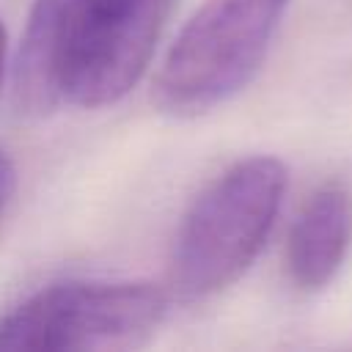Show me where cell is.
<instances>
[{"instance_id": "6da1fadb", "label": "cell", "mask_w": 352, "mask_h": 352, "mask_svg": "<svg viewBox=\"0 0 352 352\" xmlns=\"http://www.w3.org/2000/svg\"><path fill=\"white\" fill-rule=\"evenodd\" d=\"M173 0H33L16 55L30 113L96 110L143 77Z\"/></svg>"}, {"instance_id": "7a4b0ae2", "label": "cell", "mask_w": 352, "mask_h": 352, "mask_svg": "<svg viewBox=\"0 0 352 352\" xmlns=\"http://www.w3.org/2000/svg\"><path fill=\"white\" fill-rule=\"evenodd\" d=\"M286 192L275 157H248L223 170L187 209L170 258L173 286L195 300L239 280L258 258Z\"/></svg>"}, {"instance_id": "3957f363", "label": "cell", "mask_w": 352, "mask_h": 352, "mask_svg": "<svg viewBox=\"0 0 352 352\" xmlns=\"http://www.w3.org/2000/svg\"><path fill=\"white\" fill-rule=\"evenodd\" d=\"M165 311V292L146 280L52 283L0 316V349H138L154 338Z\"/></svg>"}, {"instance_id": "277c9868", "label": "cell", "mask_w": 352, "mask_h": 352, "mask_svg": "<svg viewBox=\"0 0 352 352\" xmlns=\"http://www.w3.org/2000/svg\"><path fill=\"white\" fill-rule=\"evenodd\" d=\"M289 0H204L157 74L162 113L198 116L236 96L261 69Z\"/></svg>"}, {"instance_id": "5b68a950", "label": "cell", "mask_w": 352, "mask_h": 352, "mask_svg": "<svg viewBox=\"0 0 352 352\" xmlns=\"http://www.w3.org/2000/svg\"><path fill=\"white\" fill-rule=\"evenodd\" d=\"M352 248V192L341 182H327L297 212L286 239V270L297 289H324L346 261Z\"/></svg>"}, {"instance_id": "8992f818", "label": "cell", "mask_w": 352, "mask_h": 352, "mask_svg": "<svg viewBox=\"0 0 352 352\" xmlns=\"http://www.w3.org/2000/svg\"><path fill=\"white\" fill-rule=\"evenodd\" d=\"M14 187H16V170H14V162L0 151V217L14 195Z\"/></svg>"}, {"instance_id": "52a82bcc", "label": "cell", "mask_w": 352, "mask_h": 352, "mask_svg": "<svg viewBox=\"0 0 352 352\" xmlns=\"http://www.w3.org/2000/svg\"><path fill=\"white\" fill-rule=\"evenodd\" d=\"M3 60H6V28L0 22V74H3Z\"/></svg>"}]
</instances>
